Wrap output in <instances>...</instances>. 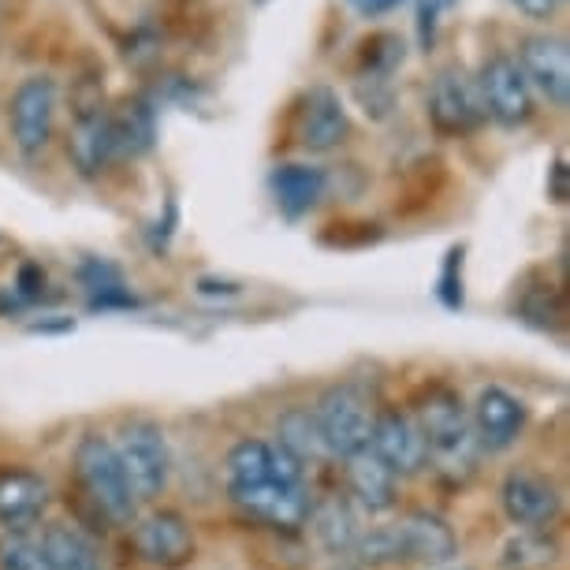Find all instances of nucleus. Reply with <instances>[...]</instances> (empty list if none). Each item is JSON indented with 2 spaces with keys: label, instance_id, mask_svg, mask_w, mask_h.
Here are the masks:
<instances>
[{
  "label": "nucleus",
  "instance_id": "obj_18",
  "mask_svg": "<svg viewBox=\"0 0 570 570\" xmlns=\"http://www.w3.org/2000/svg\"><path fill=\"white\" fill-rule=\"evenodd\" d=\"M268 190H273L276 209L284 217L298 220L309 209H317V202L325 198L328 176L317 165H276L273 176H268Z\"/></svg>",
  "mask_w": 570,
  "mask_h": 570
},
{
  "label": "nucleus",
  "instance_id": "obj_31",
  "mask_svg": "<svg viewBox=\"0 0 570 570\" xmlns=\"http://www.w3.org/2000/svg\"><path fill=\"white\" fill-rule=\"evenodd\" d=\"M511 4L530 19H552L563 8V0H511Z\"/></svg>",
  "mask_w": 570,
  "mask_h": 570
},
{
  "label": "nucleus",
  "instance_id": "obj_4",
  "mask_svg": "<svg viewBox=\"0 0 570 570\" xmlns=\"http://www.w3.org/2000/svg\"><path fill=\"white\" fill-rule=\"evenodd\" d=\"M314 422L328 455L347 459L354 451L370 448V429H373L370 395L358 384H336L314 406Z\"/></svg>",
  "mask_w": 570,
  "mask_h": 570
},
{
  "label": "nucleus",
  "instance_id": "obj_25",
  "mask_svg": "<svg viewBox=\"0 0 570 570\" xmlns=\"http://www.w3.org/2000/svg\"><path fill=\"white\" fill-rule=\"evenodd\" d=\"M406 46L400 35H373L362 41V79L358 82H389V75L400 68Z\"/></svg>",
  "mask_w": 570,
  "mask_h": 570
},
{
  "label": "nucleus",
  "instance_id": "obj_2",
  "mask_svg": "<svg viewBox=\"0 0 570 570\" xmlns=\"http://www.w3.org/2000/svg\"><path fill=\"white\" fill-rule=\"evenodd\" d=\"M75 473H79V485L90 497L105 519L112 522H135L138 500L131 485H127V473L116 459V448L109 436L86 433L75 448Z\"/></svg>",
  "mask_w": 570,
  "mask_h": 570
},
{
  "label": "nucleus",
  "instance_id": "obj_15",
  "mask_svg": "<svg viewBox=\"0 0 570 570\" xmlns=\"http://www.w3.org/2000/svg\"><path fill=\"white\" fill-rule=\"evenodd\" d=\"M49 508V485L46 478L23 466L0 470V525L8 533H27L30 525L41 522Z\"/></svg>",
  "mask_w": 570,
  "mask_h": 570
},
{
  "label": "nucleus",
  "instance_id": "obj_30",
  "mask_svg": "<svg viewBox=\"0 0 570 570\" xmlns=\"http://www.w3.org/2000/svg\"><path fill=\"white\" fill-rule=\"evenodd\" d=\"M567 195H570V190H567V160L559 157L556 165L548 168V198H552L556 206H563Z\"/></svg>",
  "mask_w": 570,
  "mask_h": 570
},
{
  "label": "nucleus",
  "instance_id": "obj_28",
  "mask_svg": "<svg viewBox=\"0 0 570 570\" xmlns=\"http://www.w3.org/2000/svg\"><path fill=\"white\" fill-rule=\"evenodd\" d=\"M459 0H417L414 4V30H417V49L433 52L436 38H440V23H444V12H451Z\"/></svg>",
  "mask_w": 570,
  "mask_h": 570
},
{
  "label": "nucleus",
  "instance_id": "obj_14",
  "mask_svg": "<svg viewBox=\"0 0 570 570\" xmlns=\"http://www.w3.org/2000/svg\"><path fill=\"white\" fill-rule=\"evenodd\" d=\"M473 440L485 451H508L525 429V403L508 389H485L470 414Z\"/></svg>",
  "mask_w": 570,
  "mask_h": 570
},
{
  "label": "nucleus",
  "instance_id": "obj_13",
  "mask_svg": "<svg viewBox=\"0 0 570 570\" xmlns=\"http://www.w3.org/2000/svg\"><path fill=\"white\" fill-rule=\"evenodd\" d=\"M351 131L347 109L332 86H309L298 105V142L309 154H328Z\"/></svg>",
  "mask_w": 570,
  "mask_h": 570
},
{
  "label": "nucleus",
  "instance_id": "obj_17",
  "mask_svg": "<svg viewBox=\"0 0 570 570\" xmlns=\"http://www.w3.org/2000/svg\"><path fill=\"white\" fill-rule=\"evenodd\" d=\"M347 462V489L354 503L370 514H384L395 508V497H400V478L376 459L373 448H362L354 455L343 459Z\"/></svg>",
  "mask_w": 570,
  "mask_h": 570
},
{
  "label": "nucleus",
  "instance_id": "obj_29",
  "mask_svg": "<svg viewBox=\"0 0 570 570\" xmlns=\"http://www.w3.org/2000/svg\"><path fill=\"white\" fill-rule=\"evenodd\" d=\"M440 298L444 306H462V246H451L444 257V273H440Z\"/></svg>",
  "mask_w": 570,
  "mask_h": 570
},
{
  "label": "nucleus",
  "instance_id": "obj_16",
  "mask_svg": "<svg viewBox=\"0 0 570 570\" xmlns=\"http://www.w3.org/2000/svg\"><path fill=\"white\" fill-rule=\"evenodd\" d=\"M395 537H400V559L403 563H429L440 567L459 552L455 530L440 519V514L417 511L411 519L395 522Z\"/></svg>",
  "mask_w": 570,
  "mask_h": 570
},
{
  "label": "nucleus",
  "instance_id": "obj_19",
  "mask_svg": "<svg viewBox=\"0 0 570 570\" xmlns=\"http://www.w3.org/2000/svg\"><path fill=\"white\" fill-rule=\"evenodd\" d=\"M68 154H71V165L79 168L82 176H101L112 160H120V154H116V135H112L109 112L82 116V120L75 124Z\"/></svg>",
  "mask_w": 570,
  "mask_h": 570
},
{
  "label": "nucleus",
  "instance_id": "obj_33",
  "mask_svg": "<svg viewBox=\"0 0 570 570\" xmlns=\"http://www.w3.org/2000/svg\"><path fill=\"white\" fill-rule=\"evenodd\" d=\"M347 4H351L358 16H365V19H381V16L395 12V8H400L403 0H347Z\"/></svg>",
  "mask_w": 570,
  "mask_h": 570
},
{
  "label": "nucleus",
  "instance_id": "obj_9",
  "mask_svg": "<svg viewBox=\"0 0 570 570\" xmlns=\"http://www.w3.org/2000/svg\"><path fill=\"white\" fill-rule=\"evenodd\" d=\"M131 544L142 563L176 570L195 559V530L179 511H149L146 519L135 522Z\"/></svg>",
  "mask_w": 570,
  "mask_h": 570
},
{
  "label": "nucleus",
  "instance_id": "obj_1",
  "mask_svg": "<svg viewBox=\"0 0 570 570\" xmlns=\"http://www.w3.org/2000/svg\"><path fill=\"white\" fill-rule=\"evenodd\" d=\"M414 422L422 429L429 459L448 473H470L473 455H478V440H473V425L462 400L451 389H429L417 400Z\"/></svg>",
  "mask_w": 570,
  "mask_h": 570
},
{
  "label": "nucleus",
  "instance_id": "obj_8",
  "mask_svg": "<svg viewBox=\"0 0 570 570\" xmlns=\"http://www.w3.org/2000/svg\"><path fill=\"white\" fill-rule=\"evenodd\" d=\"M57 120V82L49 75H30L12 94V138L23 157H38L52 138Z\"/></svg>",
  "mask_w": 570,
  "mask_h": 570
},
{
  "label": "nucleus",
  "instance_id": "obj_32",
  "mask_svg": "<svg viewBox=\"0 0 570 570\" xmlns=\"http://www.w3.org/2000/svg\"><path fill=\"white\" fill-rule=\"evenodd\" d=\"M41 287H46V268H38V265H23V268H19V295L35 298Z\"/></svg>",
  "mask_w": 570,
  "mask_h": 570
},
{
  "label": "nucleus",
  "instance_id": "obj_24",
  "mask_svg": "<svg viewBox=\"0 0 570 570\" xmlns=\"http://www.w3.org/2000/svg\"><path fill=\"white\" fill-rule=\"evenodd\" d=\"M228 485H257V481H273V444L265 440H239L228 451Z\"/></svg>",
  "mask_w": 570,
  "mask_h": 570
},
{
  "label": "nucleus",
  "instance_id": "obj_27",
  "mask_svg": "<svg viewBox=\"0 0 570 570\" xmlns=\"http://www.w3.org/2000/svg\"><path fill=\"white\" fill-rule=\"evenodd\" d=\"M0 570H49V567L38 541H30L23 533H4L0 537Z\"/></svg>",
  "mask_w": 570,
  "mask_h": 570
},
{
  "label": "nucleus",
  "instance_id": "obj_22",
  "mask_svg": "<svg viewBox=\"0 0 570 570\" xmlns=\"http://www.w3.org/2000/svg\"><path fill=\"white\" fill-rule=\"evenodd\" d=\"M276 444L295 455L303 466L317 462L321 455H328L325 444H321V433H317V422H314V411L309 406H292V411L279 414L276 422Z\"/></svg>",
  "mask_w": 570,
  "mask_h": 570
},
{
  "label": "nucleus",
  "instance_id": "obj_34",
  "mask_svg": "<svg viewBox=\"0 0 570 570\" xmlns=\"http://www.w3.org/2000/svg\"><path fill=\"white\" fill-rule=\"evenodd\" d=\"M254 4H268V0H254Z\"/></svg>",
  "mask_w": 570,
  "mask_h": 570
},
{
  "label": "nucleus",
  "instance_id": "obj_20",
  "mask_svg": "<svg viewBox=\"0 0 570 570\" xmlns=\"http://www.w3.org/2000/svg\"><path fill=\"white\" fill-rule=\"evenodd\" d=\"M38 544L49 570H105V559L98 556L94 541L75 525H49Z\"/></svg>",
  "mask_w": 570,
  "mask_h": 570
},
{
  "label": "nucleus",
  "instance_id": "obj_11",
  "mask_svg": "<svg viewBox=\"0 0 570 570\" xmlns=\"http://www.w3.org/2000/svg\"><path fill=\"white\" fill-rule=\"evenodd\" d=\"M519 68L525 82L541 90V98L556 109H567L570 101V49L563 38L556 35H533L522 41L519 49Z\"/></svg>",
  "mask_w": 570,
  "mask_h": 570
},
{
  "label": "nucleus",
  "instance_id": "obj_23",
  "mask_svg": "<svg viewBox=\"0 0 570 570\" xmlns=\"http://www.w3.org/2000/svg\"><path fill=\"white\" fill-rule=\"evenodd\" d=\"M309 522H314L317 541L325 544L332 556H351L362 537L354 511L340 500H328V503H321V508H314L309 511Z\"/></svg>",
  "mask_w": 570,
  "mask_h": 570
},
{
  "label": "nucleus",
  "instance_id": "obj_6",
  "mask_svg": "<svg viewBox=\"0 0 570 570\" xmlns=\"http://www.w3.org/2000/svg\"><path fill=\"white\" fill-rule=\"evenodd\" d=\"M370 448L376 451V459H381L395 478L422 473L425 462H429V448H425L422 429H417L414 414L400 411V406H389V411L373 414Z\"/></svg>",
  "mask_w": 570,
  "mask_h": 570
},
{
  "label": "nucleus",
  "instance_id": "obj_10",
  "mask_svg": "<svg viewBox=\"0 0 570 570\" xmlns=\"http://www.w3.org/2000/svg\"><path fill=\"white\" fill-rule=\"evenodd\" d=\"M232 503L246 519L276 525V530H298L309 522V503L303 485H284V481H257V485H228Z\"/></svg>",
  "mask_w": 570,
  "mask_h": 570
},
{
  "label": "nucleus",
  "instance_id": "obj_12",
  "mask_svg": "<svg viewBox=\"0 0 570 570\" xmlns=\"http://www.w3.org/2000/svg\"><path fill=\"white\" fill-rule=\"evenodd\" d=\"M503 514L519 525V530H544L559 514V489L544 473L533 470H511L500 485Z\"/></svg>",
  "mask_w": 570,
  "mask_h": 570
},
{
  "label": "nucleus",
  "instance_id": "obj_3",
  "mask_svg": "<svg viewBox=\"0 0 570 570\" xmlns=\"http://www.w3.org/2000/svg\"><path fill=\"white\" fill-rule=\"evenodd\" d=\"M116 459L127 473V485H131L135 500H157L168 485L171 473V451L165 440V429L154 422H127L120 436L112 440Z\"/></svg>",
  "mask_w": 570,
  "mask_h": 570
},
{
  "label": "nucleus",
  "instance_id": "obj_26",
  "mask_svg": "<svg viewBox=\"0 0 570 570\" xmlns=\"http://www.w3.org/2000/svg\"><path fill=\"white\" fill-rule=\"evenodd\" d=\"M552 541L541 533V530H525L522 537L503 548V563L514 567V570H533V567H548L552 563Z\"/></svg>",
  "mask_w": 570,
  "mask_h": 570
},
{
  "label": "nucleus",
  "instance_id": "obj_5",
  "mask_svg": "<svg viewBox=\"0 0 570 570\" xmlns=\"http://www.w3.org/2000/svg\"><path fill=\"white\" fill-rule=\"evenodd\" d=\"M485 101H481L478 79H470L466 68H444L433 79V90H429V124H433L436 135L444 138H459L470 135L485 124Z\"/></svg>",
  "mask_w": 570,
  "mask_h": 570
},
{
  "label": "nucleus",
  "instance_id": "obj_21",
  "mask_svg": "<svg viewBox=\"0 0 570 570\" xmlns=\"http://www.w3.org/2000/svg\"><path fill=\"white\" fill-rule=\"evenodd\" d=\"M112 135H116V154L124 157H142L157 138V109L146 98L124 101L120 109L109 112Z\"/></svg>",
  "mask_w": 570,
  "mask_h": 570
},
{
  "label": "nucleus",
  "instance_id": "obj_7",
  "mask_svg": "<svg viewBox=\"0 0 570 570\" xmlns=\"http://www.w3.org/2000/svg\"><path fill=\"white\" fill-rule=\"evenodd\" d=\"M478 90H481V101H485V116H492L500 127L514 131V127L530 124L533 90L514 57H503V52L492 57L485 68H481Z\"/></svg>",
  "mask_w": 570,
  "mask_h": 570
}]
</instances>
